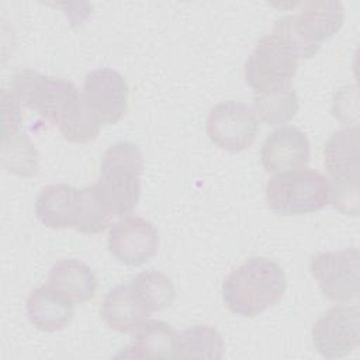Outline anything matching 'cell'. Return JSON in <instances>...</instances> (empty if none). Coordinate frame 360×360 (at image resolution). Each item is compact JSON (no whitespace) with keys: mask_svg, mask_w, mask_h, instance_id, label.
Wrapping results in <instances>:
<instances>
[{"mask_svg":"<svg viewBox=\"0 0 360 360\" xmlns=\"http://www.w3.org/2000/svg\"><path fill=\"white\" fill-rule=\"evenodd\" d=\"M329 179L314 169L277 173L266 184V202L281 217L319 211L329 204Z\"/></svg>","mask_w":360,"mask_h":360,"instance_id":"8992f818","label":"cell"},{"mask_svg":"<svg viewBox=\"0 0 360 360\" xmlns=\"http://www.w3.org/2000/svg\"><path fill=\"white\" fill-rule=\"evenodd\" d=\"M131 284L150 314L166 309L176 298L173 281L160 271H142Z\"/></svg>","mask_w":360,"mask_h":360,"instance_id":"603a6c76","label":"cell"},{"mask_svg":"<svg viewBox=\"0 0 360 360\" xmlns=\"http://www.w3.org/2000/svg\"><path fill=\"white\" fill-rule=\"evenodd\" d=\"M315 350L326 359H340L360 343L359 305H335L323 312L312 326Z\"/></svg>","mask_w":360,"mask_h":360,"instance_id":"30bf717a","label":"cell"},{"mask_svg":"<svg viewBox=\"0 0 360 360\" xmlns=\"http://www.w3.org/2000/svg\"><path fill=\"white\" fill-rule=\"evenodd\" d=\"M298 14L283 15L274 22L271 34L280 38L298 59H309L321 44L342 28L345 8L333 0H312L300 4Z\"/></svg>","mask_w":360,"mask_h":360,"instance_id":"3957f363","label":"cell"},{"mask_svg":"<svg viewBox=\"0 0 360 360\" xmlns=\"http://www.w3.org/2000/svg\"><path fill=\"white\" fill-rule=\"evenodd\" d=\"M46 285L76 305L94 297L97 277L84 262L79 259H63L49 269Z\"/></svg>","mask_w":360,"mask_h":360,"instance_id":"9a60e30c","label":"cell"},{"mask_svg":"<svg viewBox=\"0 0 360 360\" xmlns=\"http://www.w3.org/2000/svg\"><path fill=\"white\" fill-rule=\"evenodd\" d=\"M143 156L132 142H115L105 149L94 184L114 217L131 214L139 201Z\"/></svg>","mask_w":360,"mask_h":360,"instance_id":"277c9868","label":"cell"},{"mask_svg":"<svg viewBox=\"0 0 360 360\" xmlns=\"http://www.w3.org/2000/svg\"><path fill=\"white\" fill-rule=\"evenodd\" d=\"M311 145L307 135L297 127L287 125L273 131L263 142L260 160L266 172L283 173L309 162Z\"/></svg>","mask_w":360,"mask_h":360,"instance_id":"4fadbf2b","label":"cell"},{"mask_svg":"<svg viewBox=\"0 0 360 360\" xmlns=\"http://www.w3.org/2000/svg\"><path fill=\"white\" fill-rule=\"evenodd\" d=\"M128 96L125 77L114 69H96L84 77L82 97L101 125L117 124L127 114Z\"/></svg>","mask_w":360,"mask_h":360,"instance_id":"8fae6325","label":"cell"},{"mask_svg":"<svg viewBox=\"0 0 360 360\" xmlns=\"http://www.w3.org/2000/svg\"><path fill=\"white\" fill-rule=\"evenodd\" d=\"M284 270L266 257H252L232 270L222 284L226 308L243 318H253L274 307L284 295Z\"/></svg>","mask_w":360,"mask_h":360,"instance_id":"7a4b0ae2","label":"cell"},{"mask_svg":"<svg viewBox=\"0 0 360 360\" xmlns=\"http://www.w3.org/2000/svg\"><path fill=\"white\" fill-rule=\"evenodd\" d=\"M10 89L22 105L56 125L65 141L89 143L97 138L100 122L70 80L24 69L13 76Z\"/></svg>","mask_w":360,"mask_h":360,"instance_id":"6da1fadb","label":"cell"},{"mask_svg":"<svg viewBox=\"0 0 360 360\" xmlns=\"http://www.w3.org/2000/svg\"><path fill=\"white\" fill-rule=\"evenodd\" d=\"M359 136L357 125L333 132L323 148V163L330 176L329 202L343 215L359 214Z\"/></svg>","mask_w":360,"mask_h":360,"instance_id":"5b68a950","label":"cell"},{"mask_svg":"<svg viewBox=\"0 0 360 360\" xmlns=\"http://www.w3.org/2000/svg\"><path fill=\"white\" fill-rule=\"evenodd\" d=\"M300 103L291 86L276 87L255 93L253 112L267 125H278L290 121L298 111Z\"/></svg>","mask_w":360,"mask_h":360,"instance_id":"ffe728a7","label":"cell"},{"mask_svg":"<svg viewBox=\"0 0 360 360\" xmlns=\"http://www.w3.org/2000/svg\"><path fill=\"white\" fill-rule=\"evenodd\" d=\"M158 248V229L139 215H125L110 229L108 250L125 266L145 264L156 255Z\"/></svg>","mask_w":360,"mask_h":360,"instance_id":"7c38bea8","label":"cell"},{"mask_svg":"<svg viewBox=\"0 0 360 360\" xmlns=\"http://www.w3.org/2000/svg\"><path fill=\"white\" fill-rule=\"evenodd\" d=\"M309 270L322 294L335 302H349L360 294V253L357 248L318 253Z\"/></svg>","mask_w":360,"mask_h":360,"instance_id":"ba28073f","label":"cell"},{"mask_svg":"<svg viewBox=\"0 0 360 360\" xmlns=\"http://www.w3.org/2000/svg\"><path fill=\"white\" fill-rule=\"evenodd\" d=\"M77 188L65 183L45 186L35 200V214L51 229L72 228Z\"/></svg>","mask_w":360,"mask_h":360,"instance_id":"ac0fdd59","label":"cell"},{"mask_svg":"<svg viewBox=\"0 0 360 360\" xmlns=\"http://www.w3.org/2000/svg\"><path fill=\"white\" fill-rule=\"evenodd\" d=\"M224 340L211 325H194L179 333L177 359H222Z\"/></svg>","mask_w":360,"mask_h":360,"instance_id":"7402d4cb","label":"cell"},{"mask_svg":"<svg viewBox=\"0 0 360 360\" xmlns=\"http://www.w3.org/2000/svg\"><path fill=\"white\" fill-rule=\"evenodd\" d=\"M205 129L211 142L219 149L235 153L253 145L259 132V121L246 104L224 101L210 110Z\"/></svg>","mask_w":360,"mask_h":360,"instance_id":"9c48e42d","label":"cell"},{"mask_svg":"<svg viewBox=\"0 0 360 360\" xmlns=\"http://www.w3.org/2000/svg\"><path fill=\"white\" fill-rule=\"evenodd\" d=\"M298 56L274 34L259 39L245 63V82L255 91L291 86L297 73Z\"/></svg>","mask_w":360,"mask_h":360,"instance_id":"52a82bcc","label":"cell"},{"mask_svg":"<svg viewBox=\"0 0 360 360\" xmlns=\"http://www.w3.org/2000/svg\"><path fill=\"white\" fill-rule=\"evenodd\" d=\"M25 314L37 329L42 332H58L72 322L75 304L44 284L30 292L25 302Z\"/></svg>","mask_w":360,"mask_h":360,"instance_id":"2e32d148","label":"cell"},{"mask_svg":"<svg viewBox=\"0 0 360 360\" xmlns=\"http://www.w3.org/2000/svg\"><path fill=\"white\" fill-rule=\"evenodd\" d=\"M104 323L118 333L135 332L150 315L131 281L112 287L100 308Z\"/></svg>","mask_w":360,"mask_h":360,"instance_id":"5bb4252c","label":"cell"},{"mask_svg":"<svg viewBox=\"0 0 360 360\" xmlns=\"http://www.w3.org/2000/svg\"><path fill=\"white\" fill-rule=\"evenodd\" d=\"M179 332L159 319H146L135 330L134 340L127 346L124 356L129 357H165L177 359Z\"/></svg>","mask_w":360,"mask_h":360,"instance_id":"e0dca14e","label":"cell"},{"mask_svg":"<svg viewBox=\"0 0 360 360\" xmlns=\"http://www.w3.org/2000/svg\"><path fill=\"white\" fill-rule=\"evenodd\" d=\"M112 218L111 210L94 184L80 190L77 188L76 210L72 222L75 231L89 235L100 233L108 228Z\"/></svg>","mask_w":360,"mask_h":360,"instance_id":"d6986e66","label":"cell"},{"mask_svg":"<svg viewBox=\"0 0 360 360\" xmlns=\"http://www.w3.org/2000/svg\"><path fill=\"white\" fill-rule=\"evenodd\" d=\"M1 165L8 173L20 177H34L38 174V152L22 129L3 135Z\"/></svg>","mask_w":360,"mask_h":360,"instance_id":"44dd1931","label":"cell"}]
</instances>
